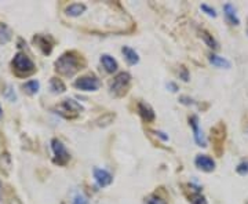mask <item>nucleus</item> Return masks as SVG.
<instances>
[{"mask_svg": "<svg viewBox=\"0 0 248 204\" xmlns=\"http://www.w3.org/2000/svg\"><path fill=\"white\" fill-rule=\"evenodd\" d=\"M55 69L63 76L72 78L81 69V61L80 57L73 51L62 54L61 57L55 61Z\"/></svg>", "mask_w": 248, "mask_h": 204, "instance_id": "1", "label": "nucleus"}, {"mask_svg": "<svg viewBox=\"0 0 248 204\" xmlns=\"http://www.w3.org/2000/svg\"><path fill=\"white\" fill-rule=\"evenodd\" d=\"M13 69L18 76H29L35 72L36 66L27 54L18 53L13 60Z\"/></svg>", "mask_w": 248, "mask_h": 204, "instance_id": "2", "label": "nucleus"}, {"mask_svg": "<svg viewBox=\"0 0 248 204\" xmlns=\"http://www.w3.org/2000/svg\"><path fill=\"white\" fill-rule=\"evenodd\" d=\"M131 83V75L128 72H120L110 84V94L115 97H123Z\"/></svg>", "mask_w": 248, "mask_h": 204, "instance_id": "3", "label": "nucleus"}, {"mask_svg": "<svg viewBox=\"0 0 248 204\" xmlns=\"http://www.w3.org/2000/svg\"><path fill=\"white\" fill-rule=\"evenodd\" d=\"M83 108L80 104H78L75 99H65L63 102L60 104V107H58V112L57 113H60L61 116H63L65 119H75L76 116L79 115L80 110H81Z\"/></svg>", "mask_w": 248, "mask_h": 204, "instance_id": "4", "label": "nucleus"}, {"mask_svg": "<svg viewBox=\"0 0 248 204\" xmlns=\"http://www.w3.org/2000/svg\"><path fill=\"white\" fill-rule=\"evenodd\" d=\"M51 148H53L54 156H55L54 157V163H57L58 166H65L69 161V159H71V156H69V153L66 151L65 145L60 140L54 138L53 141H51Z\"/></svg>", "mask_w": 248, "mask_h": 204, "instance_id": "5", "label": "nucleus"}, {"mask_svg": "<svg viewBox=\"0 0 248 204\" xmlns=\"http://www.w3.org/2000/svg\"><path fill=\"white\" fill-rule=\"evenodd\" d=\"M75 87L81 91H97L99 89V80L94 75L81 76L75 81Z\"/></svg>", "mask_w": 248, "mask_h": 204, "instance_id": "6", "label": "nucleus"}, {"mask_svg": "<svg viewBox=\"0 0 248 204\" xmlns=\"http://www.w3.org/2000/svg\"><path fill=\"white\" fill-rule=\"evenodd\" d=\"M94 179H95V182L98 184V187L101 188H105L109 187L112 182H113V177H112V174L107 171V170H102V169H94Z\"/></svg>", "mask_w": 248, "mask_h": 204, "instance_id": "7", "label": "nucleus"}, {"mask_svg": "<svg viewBox=\"0 0 248 204\" xmlns=\"http://www.w3.org/2000/svg\"><path fill=\"white\" fill-rule=\"evenodd\" d=\"M195 164L197 169L202 170V171H205V173H211V171L215 170V161L210 156H207V155L196 156Z\"/></svg>", "mask_w": 248, "mask_h": 204, "instance_id": "8", "label": "nucleus"}, {"mask_svg": "<svg viewBox=\"0 0 248 204\" xmlns=\"http://www.w3.org/2000/svg\"><path fill=\"white\" fill-rule=\"evenodd\" d=\"M189 123H190L192 128H193V137H195L196 143H197L199 146L205 148V146H207V141H205V138H204L203 131H202L200 127H199V117H197V116L189 117Z\"/></svg>", "mask_w": 248, "mask_h": 204, "instance_id": "9", "label": "nucleus"}, {"mask_svg": "<svg viewBox=\"0 0 248 204\" xmlns=\"http://www.w3.org/2000/svg\"><path fill=\"white\" fill-rule=\"evenodd\" d=\"M138 112H140V115L141 117L145 120V122H148V123H151L155 120V110L152 109L151 105H148V104H145V102H140L138 104Z\"/></svg>", "mask_w": 248, "mask_h": 204, "instance_id": "10", "label": "nucleus"}, {"mask_svg": "<svg viewBox=\"0 0 248 204\" xmlns=\"http://www.w3.org/2000/svg\"><path fill=\"white\" fill-rule=\"evenodd\" d=\"M223 11H225V17H226V19L231 22L232 25H239L240 19L239 17H237V14H236V9H234L233 4L226 3V4L223 6Z\"/></svg>", "mask_w": 248, "mask_h": 204, "instance_id": "11", "label": "nucleus"}, {"mask_svg": "<svg viewBox=\"0 0 248 204\" xmlns=\"http://www.w3.org/2000/svg\"><path fill=\"white\" fill-rule=\"evenodd\" d=\"M122 53H123L124 58L127 60V63H130V65H137V63H140V55L131 47L124 46L123 48H122Z\"/></svg>", "mask_w": 248, "mask_h": 204, "instance_id": "12", "label": "nucleus"}, {"mask_svg": "<svg viewBox=\"0 0 248 204\" xmlns=\"http://www.w3.org/2000/svg\"><path fill=\"white\" fill-rule=\"evenodd\" d=\"M208 61L213 63L214 66H217V68H225V69H229V68L232 66L231 61H228L226 58L219 57V55H217V54H210V55H208Z\"/></svg>", "mask_w": 248, "mask_h": 204, "instance_id": "13", "label": "nucleus"}, {"mask_svg": "<svg viewBox=\"0 0 248 204\" xmlns=\"http://www.w3.org/2000/svg\"><path fill=\"white\" fill-rule=\"evenodd\" d=\"M101 63L104 65V68L107 69V72L109 73H113V72L117 71V63L113 57H110L109 54H104L101 57Z\"/></svg>", "mask_w": 248, "mask_h": 204, "instance_id": "14", "label": "nucleus"}, {"mask_svg": "<svg viewBox=\"0 0 248 204\" xmlns=\"http://www.w3.org/2000/svg\"><path fill=\"white\" fill-rule=\"evenodd\" d=\"M86 4H83V3H73L71 6H68L66 7V14L69 16V17H79L81 16L84 11H86Z\"/></svg>", "mask_w": 248, "mask_h": 204, "instance_id": "15", "label": "nucleus"}, {"mask_svg": "<svg viewBox=\"0 0 248 204\" xmlns=\"http://www.w3.org/2000/svg\"><path fill=\"white\" fill-rule=\"evenodd\" d=\"M33 42L36 43V46H39L42 48V51L45 54H50L51 50H53V45L47 40L46 36H35Z\"/></svg>", "mask_w": 248, "mask_h": 204, "instance_id": "16", "label": "nucleus"}, {"mask_svg": "<svg viewBox=\"0 0 248 204\" xmlns=\"http://www.w3.org/2000/svg\"><path fill=\"white\" fill-rule=\"evenodd\" d=\"M50 89L53 90V93H55V94H62V93H65L66 87H65V84L61 79L53 78L50 81Z\"/></svg>", "mask_w": 248, "mask_h": 204, "instance_id": "17", "label": "nucleus"}, {"mask_svg": "<svg viewBox=\"0 0 248 204\" xmlns=\"http://www.w3.org/2000/svg\"><path fill=\"white\" fill-rule=\"evenodd\" d=\"M200 36H202V39H203L204 42H205V45L208 46L210 48H214V50H217V48H218V43H217V40H215V39L213 37V35H210L207 31L202 29V31H200Z\"/></svg>", "mask_w": 248, "mask_h": 204, "instance_id": "18", "label": "nucleus"}, {"mask_svg": "<svg viewBox=\"0 0 248 204\" xmlns=\"http://www.w3.org/2000/svg\"><path fill=\"white\" fill-rule=\"evenodd\" d=\"M10 39H11V31L9 29V27L4 24H0V45L7 43Z\"/></svg>", "mask_w": 248, "mask_h": 204, "instance_id": "19", "label": "nucleus"}, {"mask_svg": "<svg viewBox=\"0 0 248 204\" xmlns=\"http://www.w3.org/2000/svg\"><path fill=\"white\" fill-rule=\"evenodd\" d=\"M39 89H40V84H39L37 80H29V81H27L24 84V90L27 91L28 94H31V95L36 94L39 91Z\"/></svg>", "mask_w": 248, "mask_h": 204, "instance_id": "20", "label": "nucleus"}, {"mask_svg": "<svg viewBox=\"0 0 248 204\" xmlns=\"http://www.w3.org/2000/svg\"><path fill=\"white\" fill-rule=\"evenodd\" d=\"M143 204H167V203H166V200H164V199H161L160 196L149 195L146 199H145Z\"/></svg>", "mask_w": 248, "mask_h": 204, "instance_id": "21", "label": "nucleus"}, {"mask_svg": "<svg viewBox=\"0 0 248 204\" xmlns=\"http://www.w3.org/2000/svg\"><path fill=\"white\" fill-rule=\"evenodd\" d=\"M192 204H207V200L200 192H197V193L192 196Z\"/></svg>", "mask_w": 248, "mask_h": 204, "instance_id": "22", "label": "nucleus"}, {"mask_svg": "<svg viewBox=\"0 0 248 204\" xmlns=\"http://www.w3.org/2000/svg\"><path fill=\"white\" fill-rule=\"evenodd\" d=\"M236 171L239 173L240 175H247L248 174V160L243 161V163H240L239 166H237V169H236Z\"/></svg>", "mask_w": 248, "mask_h": 204, "instance_id": "23", "label": "nucleus"}, {"mask_svg": "<svg viewBox=\"0 0 248 204\" xmlns=\"http://www.w3.org/2000/svg\"><path fill=\"white\" fill-rule=\"evenodd\" d=\"M73 204H89V200H87V197L84 195H79L75 196V199H73Z\"/></svg>", "mask_w": 248, "mask_h": 204, "instance_id": "24", "label": "nucleus"}, {"mask_svg": "<svg viewBox=\"0 0 248 204\" xmlns=\"http://www.w3.org/2000/svg\"><path fill=\"white\" fill-rule=\"evenodd\" d=\"M202 10L203 11H205V14H208L210 17H217V13H215V10L213 9V7H210L208 4H202Z\"/></svg>", "mask_w": 248, "mask_h": 204, "instance_id": "25", "label": "nucleus"}, {"mask_svg": "<svg viewBox=\"0 0 248 204\" xmlns=\"http://www.w3.org/2000/svg\"><path fill=\"white\" fill-rule=\"evenodd\" d=\"M181 76H182V79L185 80V81H187V80H189V75H187V71H186L184 66L181 68Z\"/></svg>", "mask_w": 248, "mask_h": 204, "instance_id": "26", "label": "nucleus"}, {"mask_svg": "<svg viewBox=\"0 0 248 204\" xmlns=\"http://www.w3.org/2000/svg\"><path fill=\"white\" fill-rule=\"evenodd\" d=\"M167 87H169V89H171V91H172V93H177L178 91L177 84H174V83H169V84H167Z\"/></svg>", "mask_w": 248, "mask_h": 204, "instance_id": "27", "label": "nucleus"}, {"mask_svg": "<svg viewBox=\"0 0 248 204\" xmlns=\"http://www.w3.org/2000/svg\"><path fill=\"white\" fill-rule=\"evenodd\" d=\"M9 204H22V203H21V200H19V199L16 197V199H11Z\"/></svg>", "mask_w": 248, "mask_h": 204, "instance_id": "28", "label": "nucleus"}, {"mask_svg": "<svg viewBox=\"0 0 248 204\" xmlns=\"http://www.w3.org/2000/svg\"><path fill=\"white\" fill-rule=\"evenodd\" d=\"M1 195H3V185H1V182H0V200H1Z\"/></svg>", "mask_w": 248, "mask_h": 204, "instance_id": "29", "label": "nucleus"}, {"mask_svg": "<svg viewBox=\"0 0 248 204\" xmlns=\"http://www.w3.org/2000/svg\"><path fill=\"white\" fill-rule=\"evenodd\" d=\"M1 115H3V110H1V107H0V117H1Z\"/></svg>", "mask_w": 248, "mask_h": 204, "instance_id": "30", "label": "nucleus"}]
</instances>
